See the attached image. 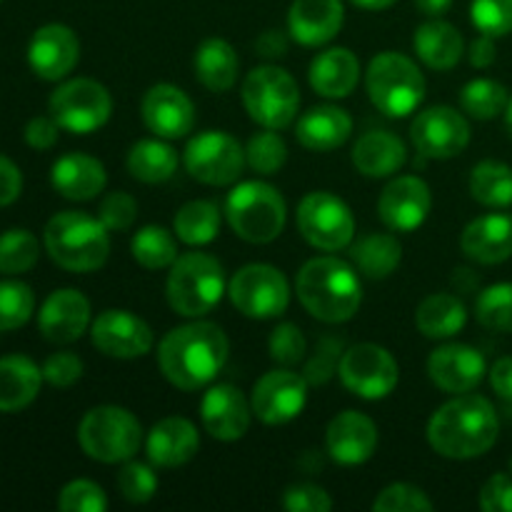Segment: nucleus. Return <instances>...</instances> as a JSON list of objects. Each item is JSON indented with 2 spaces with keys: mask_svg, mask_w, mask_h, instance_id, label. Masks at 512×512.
<instances>
[{
  "mask_svg": "<svg viewBox=\"0 0 512 512\" xmlns=\"http://www.w3.org/2000/svg\"><path fill=\"white\" fill-rule=\"evenodd\" d=\"M43 378L53 388H70L83 378V360L75 353H55L43 363Z\"/></svg>",
  "mask_w": 512,
  "mask_h": 512,
  "instance_id": "53",
  "label": "nucleus"
},
{
  "mask_svg": "<svg viewBox=\"0 0 512 512\" xmlns=\"http://www.w3.org/2000/svg\"><path fill=\"white\" fill-rule=\"evenodd\" d=\"M508 100V88L503 83H498V80L490 78L470 80L463 88V93H460L463 110L470 118L478 120H493L498 115H503L505 108H508Z\"/></svg>",
  "mask_w": 512,
  "mask_h": 512,
  "instance_id": "41",
  "label": "nucleus"
},
{
  "mask_svg": "<svg viewBox=\"0 0 512 512\" xmlns=\"http://www.w3.org/2000/svg\"><path fill=\"white\" fill-rule=\"evenodd\" d=\"M43 368L25 355H5L0 358V413L25 410L40 393Z\"/></svg>",
  "mask_w": 512,
  "mask_h": 512,
  "instance_id": "32",
  "label": "nucleus"
},
{
  "mask_svg": "<svg viewBox=\"0 0 512 512\" xmlns=\"http://www.w3.org/2000/svg\"><path fill=\"white\" fill-rule=\"evenodd\" d=\"M325 445L335 463L363 465L373 458L378 448V428L368 415L358 410H345L330 420L325 430Z\"/></svg>",
  "mask_w": 512,
  "mask_h": 512,
  "instance_id": "24",
  "label": "nucleus"
},
{
  "mask_svg": "<svg viewBox=\"0 0 512 512\" xmlns=\"http://www.w3.org/2000/svg\"><path fill=\"white\" fill-rule=\"evenodd\" d=\"M200 418H203L205 430H208L215 440L235 443V440H240L248 433L253 408H250V400L245 398L243 390L235 388V385L220 383L213 385V388L203 395Z\"/></svg>",
  "mask_w": 512,
  "mask_h": 512,
  "instance_id": "21",
  "label": "nucleus"
},
{
  "mask_svg": "<svg viewBox=\"0 0 512 512\" xmlns=\"http://www.w3.org/2000/svg\"><path fill=\"white\" fill-rule=\"evenodd\" d=\"M255 50L263 55L265 60H278L288 55V35L283 30H265L258 40H255Z\"/></svg>",
  "mask_w": 512,
  "mask_h": 512,
  "instance_id": "58",
  "label": "nucleus"
},
{
  "mask_svg": "<svg viewBox=\"0 0 512 512\" xmlns=\"http://www.w3.org/2000/svg\"><path fill=\"white\" fill-rule=\"evenodd\" d=\"M415 53L428 68L453 70L465 53V40L455 25L433 18L415 30Z\"/></svg>",
  "mask_w": 512,
  "mask_h": 512,
  "instance_id": "33",
  "label": "nucleus"
},
{
  "mask_svg": "<svg viewBox=\"0 0 512 512\" xmlns=\"http://www.w3.org/2000/svg\"><path fill=\"white\" fill-rule=\"evenodd\" d=\"M470 193L488 208H510L512 168L500 160H483L470 173Z\"/></svg>",
  "mask_w": 512,
  "mask_h": 512,
  "instance_id": "39",
  "label": "nucleus"
},
{
  "mask_svg": "<svg viewBox=\"0 0 512 512\" xmlns=\"http://www.w3.org/2000/svg\"><path fill=\"white\" fill-rule=\"evenodd\" d=\"M23 190V173L10 158L0 155V208L15 203Z\"/></svg>",
  "mask_w": 512,
  "mask_h": 512,
  "instance_id": "57",
  "label": "nucleus"
},
{
  "mask_svg": "<svg viewBox=\"0 0 512 512\" xmlns=\"http://www.w3.org/2000/svg\"><path fill=\"white\" fill-rule=\"evenodd\" d=\"M370 100L388 118H405L425 98V78L418 65L403 53H380L370 60L365 73Z\"/></svg>",
  "mask_w": 512,
  "mask_h": 512,
  "instance_id": "7",
  "label": "nucleus"
},
{
  "mask_svg": "<svg viewBox=\"0 0 512 512\" xmlns=\"http://www.w3.org/2000/svg\"><path fill=\"white\" fill-rule=\"evenodd\" d=\"M230 343L223 328L205 320L173 328L158 345V365L170 385L193 393L218 378L228 363Z\"/></svg>",
  "mask_w": 512,
  "mask_h": 512,
  "instance_id": "1",
  "label": "nucleus"
},
{
  "mask_svg": "<svg viewBox=\"0 0 512 512\" xmlns=\"http://www.w3.org/2000/svg\"><path fill=\"white\" fill-rule=\"evenodd\" d=\"M485 358L480 350L463 343H448L433 350L428 358V375L443 393L463 395L473 393L483 383Z\"/></svg>",
  "mask_w": 512,
  "mask_h": 512,
  "instance_id": "20",
  "label": "nucleus"
},
{
  "mask_svg": "<svg viewBox=\"0 0 512 512\" xmlns=\"http://www.w3.org/2000/svg\"><path fill=\"white\" fill-rule=\"evenodd\" d=\"M350 258H353V263L358 265V270L365 278L383 280L395 273L400 258H403V248H400L395 235L370 233L350 248Z\"/></svg>",
  "mask_w": 512,
  "mask_h": 512,
  "instance_id": "36",
  "label": "nucleus"
},
{
  "mask_svg": "<svg viewBox=\"0 0 512 512\" xmlns=\"http://www.w3.org/2000/svg\"><path fill=\"white\" fill-rule=\"evenodd\" d=\"M110 230L103 220L83 213L65 210L53 215L45 225V250L63 270L70 273H93L103 268L110 255Z\"/></svg>",
  "mask_w": 512,
  "mask_h": 512,
  "instance_id": "4",
  "label": "nucleus"
},
{
  "mask_svg": "<svg viewBox=\"0 0 512 512\" xmlns=\"http://www.w3.org/2000/svg\"><path fill=\"white\" fill-rule=\"evenodd\" d=\"M48 108L60 128L75 135H88L108 123L113 113V98L98 80L73 78L58 85V90L50 95Z\"/></svg>",
  "mask_w": 512,
  "mask_h": 512,
  "instance_id": "10",
  "label": "nucleus"
},
{
  "mask_svg": "<svg viewBox=\"0 0 512 512\" xmlns=\"http://www.w3.org/2000/svg\"><path fill=\"white\" fill-rule=\"evenodd\" d=\"M225 218L233 233L245 243L265 245L283 233L288 208L280 190H275L273 185L263 180H245L228 193Z\"/></svg>",
  "mask_w": 512,
  "mask_h": 512,
  "instance_id": "5",
  "label": "nucleus"
},
{
  "mask_svg": "<svg viewBox=\"0 0 512 512\" xmlns=\"http://www.w3.org/2000/svg\"><path fill=\"white\" fill-rule=\"evenodd\" d=\"M500 420L493 403L483 395L463 393L433 413L428 423V443L448 460L480 458L495 445Z\"/></svg>",
  "mask_w": 512,
  "mask_h": 512,
  "instance_id": "2",
  "label": "nucleus"
},
{
  "mask_svg": "<svg viewBox=\"0 0 512 512\" xmlns=\"http://www.w3.org/2000/svg\"><path fill=\"white\" fill-rule=\"evenodd\" d=\"M415 5H418L420 13L428 15V18H440L443 13H448L453 0H415Z\"/></svg>",
  "mask_w": 512,
  "mask_h": 512,
  "instance_id": "61",
  "label": "nucleus"
},
{
  "mask_svg": "<svg viewBox=\"0 0 512 512\" xmlns=\"http://www.w3.org/2000/svg\"><path fill=\"white\" fill-rule=\"evenodd\" d=\"M470 18L483 35L503 38L512 33V0H473Z\"/></svg>",
  "mask_w": 512,
  "mask_h": 512,
  "instance_id": "47",
  "label": "nucleus"
},
{
  "mask_svg": "<svg viewBox=\"0 0 512 512\" xmlns=\"http://www.w3.org/2000/svg\"><path fill=\"white\" fill-rule=\"evenodd\" d=\"M58 508L63 512H105L108 510V495L103 488L90 480H73L60 490Z\"/></svg>",
  "mask_w": 512,
  "mask_h": 512,
  "instance_id": "49",
  "label": "nucleus"
},
{
  "mask_svg": "<svg viewBox=\"0 0 512 512\" xmlns=\"http://www.w3.org/2000/svg\"><path fill=\"white\" fill-rule=\"evenodd\" d=\"M60 130L63 128L55 123L53 115H50V118L48 115H38V118H33L25 125V143L33 150H50L58 143Z\"/></svg>",
  "mask_w": 512,
  "mask_h": 512,
  "instance_id": "56",
  "label": "nucleus"
},
{
  "mask_svg": "<svg viewBox=\"0 0 512 512\" xmlns=\"http://www.w3.org/2000/svg\"><path fill=\"white\" fill-rule=\"evenodd\" d=\"M295 290L303 308L313 318L330 325L350 320L363 303V285L358 273L353 265L333 255L308 260L295 278Z\"/></svg>",
  "mask_w": 512,
  "mask_h": 512,
  "instance_id": "3",
  "label": "nucleus"
},
{
  "mask_svg": "<svg viewBox=\"0 0 512 512\" xmlns=\"http://www.w3.org/2000/svg\"><path fill=\"white\" fill-rule=\"evenodd\" d=\"M468 58L473 68H490V65L495 63V58H498L495 38H490V35H480V38H475L473 43H470Z\"/></svg>",
  "mask_w": 512,
  "mask_h": 512,
  "instance_id": "60",
  "label": "nucleus"
},
{
  "mask_svg": "<svg viewBox=\"0 0 512 512\" xmlns=\"http://www.w3.org/2000/svg\"><path fill=\"white\" fill-rule=\"evenodd\" d=\"M35 308L30 285L20 280H0V333L23 328Z\"/></svg>",
  "mask_w": 512,
  "mask_h": 512,
  "instance_id": "44",
  "label": "nucleus"
},
{
  "mask_svg": "<svg viewBox=\"0 0 512 512\" xmlns=\"http://www.w3.org/2000/svg\"><path fill=\"white\" fill-rule=\"evenodd\" d=\"M338 348H340V340H328V338L318 345V355H315V358L308 363V368H305V380H308V383L313 385L328 383L330 375L335 373V363H338Z\"/></svg>",
  "mask_w": 512,
  "mask_h": 512,
  "instance_id": "55",
  "label": "nucleus"
},
{
  "mask_svg": "<svg viewBox=\"0 0 512 512\" xmlns=\"http://www.w3.org/2000/svg\"><path fill=\"white\" fill-rule=\"evenodd\" d=\"M130 253L145 270H165L178 258V243L163 225H145L130 240Z\"/></svg>",
  "mask_w": 512,
  "mask_h": 512,
  "instance_id": "40",
  "label": "nucleus"
},
{
  "mask_svg": "<svg viewBox=\"0 0 512 512\" xmlns=\"http://www.w3.org/2000/svg\"><path fill=\"white\" fill-rule=\"evenodd\" d=\"M310 85L323 98H348L360 80V60L348 48H328L310 63Z\"/></svg>",
  "mask_w": 512,
  "mask_h": 512,
  "instance_id": "30",
  "label": "nucleus"
},
{
  "mask_svg": "<svg viewBox=\"0 0 512 512\" xmlns=\"http://www.w3.org/2000/svg\"><path fill=\"white\" fill-rule=\"evenodd\" d=\"M200 435L188 418H165L153 425L145 440L148 460L155 468H180L198 455Z\"/></svg>",
  "mask_w": 512,
  "mask_h": 512,
  "instance_id": "26",
  "label": "nucleus"
},
{
  "mask_svg": "<svg viewBox=\"0 0 512 512\" xmlns=\"http://www.w3.org/2000/svg\"><path fill=\"white\" fill-rule=\"evenodd\" d=\"M375 512H430L433 500L410 483H393L375 498Z\"/></svg>",
  "mask_w": 512,
  "mask_h": 512,
  "instance_id": "48",
  "label": "nucleus"
},
{
  "mask_svg": "<svg viewBox=\"0 0 512 512\" xmlns=\"http://www.w3.org/2000/svg\"><path fill=\"white\" fill-rule=\"evenodd\" d=\"M190 178L203 185H233L243 175L248 158L238 140L223 130H205L190 138L183 153Z\"/></svg>",
  "mask_w": 512,
  "mask_h": 512,
  "instance_id": "11",
  "label": "nucleus"
},
{
  "mask_svg": "<svg viewBox=\"0 0 512 512\" xmlns=\"http://www.w3.org/2000/svg\"><path fill=\"white\" fill-rule=\"evenodd\" d=\"M285 510L290 512H328L333 510V498L318 485H290L283 495Z\"/></svg>",
  "mask_w": 512,
  "mask_h": 512,
  "instance_id": "52",
  "label": "nucleus"
},
{
  "mask_svg": "<svg viewBox=\"0 0 512 512\" xmlns=\"http://www.w3.org/2000/svg\"><path fill=\"white\" fill-rule=\"evenodd\" d=\"M143 120L150 133L163 140H178L193 130L195 105L188 95L170 83H158L145 93Z\"/></svg>",
  "mask_w": 512,
  "mask_h": 512,
  "instance_id": "22",
  "label": "nucleus"
},
{
  "mask_svg": "<svg viewBox=\"0 0 512 512\" xmlns=\"http://www.w3.org/2000/svg\"><path fill=\"white\" fill-rule=\"evenodd\" d=\"M243 105L250 118L263 128L285 130L293 125L300 108L298 83L278 65H260L245 78Z\"/></svg>",
  "mask_w": 512,
  "mask_h": 512,
  "instance_id": "9",
  "label": "nucleus"
},
{
  "mask_svg": "<svg viewBox=\"0 0 512 512\" xmlns=\"http://www.w3.org/2000/svg\"><path fill=\"white\" fill-rule=\"evenodd\" d=\"M245 158L248 165L260 175H275L288 160V145L280 138L278 130L265 128L263 133H255L248 140V148H245Z\"/></svg>",
  "mask_w": 512,
  "mask_h": 512,
  "instance_id": "45",
  "label": "nucleus"
},
{
  "mask_svg": "<svg viewBox=\"0 0 512 512\" xmlns=\"http://www.w3.org/2000/svg\"><path fill=\"white\" fill-rule=\"evenodd\" d=\"M178 168V153L163 140H138L128 153V170L140 183H165Z\"/></svg>",
  "mask_w": 512,
  "mask_h": 512,
  "instance_id": "37",
  "label": "nucleus"
},
{
  "mask_svg": "<svg viewBox=\"0 0 512 512\" xmlns=\"http://www.w3.org/2000/svg\"><path fill=\"white\" fill-rule=\"evenodd\" d=\"M170 308L183 318L208 315L225 295L223 265L208 253H183L170 265L165 283Z\"/></svg>",
  "mask_w": 512,
  "mask_h": 512,
  "instance_id": "6",
  "label": "nucleus"
},
{
  "mask_svg": "<svg viewBox=\"0 0 512 512\" xmlns=\"http://www.w3.org/2000/svg\"><path fill=\"white\" fill-rule=\"evenodd\" d=\"M480 508L485 512H512V478L505 473L493 475L480 490Z\"/></svg>",
  "mask_w": 512,
  "mask_h": 512,
  "instance_id": "54",
  "label": "nucleus"
},
{
  "mask_svg": "<svg viewBox=\"0 0 512 512\" xmlns=\"http://www.w3.org/2000/svg\"><path fill=\"white\" fill-rule=\"evenodd\" d=\"M410 138L423 158L448 160L468 148L470 125L465 115L450 105H433L413 120Z\"/></svg>",
  "mask_w": 512,
  "mask_h": 512,
  "instance_id": "15",
  "label": "nucleus"
},
{
  "mask_svg": "<svg viewBox=\"0 0 512 512\" xmlns=\"http://www.w3.org/2000/svg\"><path fill=\"white\" fill-rule=\"evenodd\" d=\"M490 385L503 400L512 403V355H505L490 368Z\"/></svg>",
  "mask_w": 512,
  "mask_h": 512,
  "instance_id": "59",
  "label": "nucleus"
},
{
  "mask_svg": "<svg viewBox=\"0 0 512 512\" xmlns=\"http://www.w3.org/2000/svg\"><path fill=\"white\" fill-rule=\"evenodd\" d=\"M90 340L108 358L135 360L153 350L155 335L150 325L130 310H103L90 323Z\"/></svg>",
  "mask_w": 512,
  "mask_h": 512,
  "instance_id": "17",
  "label": "nucleus"
},
{
  "mask_svg": "<svg viewBox=\"0 0 512 512\" xmlns=\"http://www.w3.org/2000/svg\"><path fill=\"white\" fill-rule=\"evenodd\" d=\"M460 248L480 265H498L512 255V218L490 213L475 218L460 235Z\"/></svg>",
  "mask_w": 512,
  "mask_h": 512,
  "instance_id": "27",
  "label": "nucleus"
},
{
  "mask_svg": "<svg viewBox=\"0 0 512 512\" xmlns=\"http://www.w3.org/2000/svg\"><path fill=\"white\" fill-rule=\"evenodd\" d=\"M308 403V380L290 368L265 373L255 383L250 395V408L265 425H285L298 418Z\"/></svg>",
  "mask_w": 512,
  "mask_h": 512,
  "instance_id": "16",
  "label": "nucleus"
},
{
  "mask_svg": "<svg viewBox=\"0 0 512 512\" xmlns=\"http://www.w3.org/2000/svg\"><path fill=\"white\" fill-rule=\"evenodd\" d=\"M298 230L313 248L338 253L355 238V220L348 205L333 193H308L298 205Z\"/></svg>",
  "mask_w": 512,
  "mask_h": 512,
  "instance_id": "13",
  "label": "nucleus"
},
{
  "mask_svg": "<svg viewBox=\"0 0 512 512\" xmlns=\"http://www.w3.org/2000/svg\"><path fill=\"white\" fill-rule=\"evenodd\" d=\"M475 318L490 333H512V283L485 288L475 300Z\"/></svg>",
  "mask_w": 512,
  "mask_h": 512,
  "instance_id": "43",
  "label": "nucleus"
},
{
  "mask_svg": "<svg viewBox=\"0 0 512 512\" xmlns=\"http://www.w3.org/2000/svg\"><path fill=\"white\" fill-rule=\"evenodd\" d=\"M338 375L345 388L363 400H383L395 390L400 380L393 355L375 343L353 345L343 353Z\"/></svg>",
  "mask_w": 512,
  "mask_h": 512,
  "instance_id": "14",
  "label": "nucleus"
},
{
  "mask_svg": "<svg viewBox=\"0 0 512 512\" xmlns=\"http://www.w3.org/2000/svg\"><path fill=\"white\" fill-rule=\"evenodd\" d=\"M408 160L405 143L390 130H370L353 148V165L365 178H390Z\"/></svg>",
  "mask_w": 512,
  "mask_h": 512,
  "instance_id": "31",
  "label": "nucleus"
},
{
  "mask_svg": "<svg viewBox=\"0 0 512 512\" xmlns=\"http://www.w3.org/2000/svg\"><path fill=\"white\" fill-rule=\"evenodd\" d=\"M353 5H358V8L363 10H388L390 5H395L398 0H350Z\"/></svg>",
  "mask_w": 512,
  "mask_h": 512,
  "instance_id": "62",
  "label": "nucleus"
},
{
  "mask_svg": "<svg viewBox=\"0 0 512 512\" xmlns=\"http://www.w3.org/2000/svg\"><path fill=\"white\" fill-rule=\"evenodd\" d=\"M80 60V40L68 25L48 23L38 28L28 45V65L38 78L63 80Z\"/></svg>",
  "mask_w": 512,
  "mask_h": 512,
  "instance_id": "19",
  "label": "nucleus"
},
{
  "mask_svg": "<svg viewBox=\"0 0 512 512\" xmlns=\"http://www.w3.org/2000/svg\"><path fill=\"white\" fill-rule=\"evenodd\" d=\"M50 183L63 198L80 203V200H93L103 193L108 173H105V165L93 155L68 153L53 163Z\"/></svg>",
  "mask_w": 512,
  "mask_h": 512,
  "instance_id": "28",
  "label": "nucleus"
},
{
  "mask_svg": "<svg viewBox=\"0 0 512 512\" xmlns=\"http://www.w3.org/2000/svg\"><path fill=\"white\" fill-rule=\"evenodd\" d=\"M430 208H433V195L428 183L418 175H400L390 180L378 200L380 220L393 233H413L425 223Z\"/></svg>",
  "mask_w": 512,
  "mask_h": 512,
  "instance_id": "18",
  "label": "nucleus"
},
{
  "mask_svg": "<svg viewBox=\"0 0 512 512\" xmlns=\"http://www.w3.org/2000/svg\"><path fill=\"white\" fill-rule=\"evenodd\" d=\"M353 133V118L348 110L338 105H318L308 113L300 115L295 138L303 148L315 150V153H330V150L345 145V140Z\"/></svg>",
  "mask_w": 512,
  "mask_h": 512,
  "instance_id": "29",
  "label": "nucleus"
},
{
  "mask_svg": "<svg viewBox=\"0 0 512 512\" xmlns=\"http://www.w3.org/2000/svg\"><path fill=\"white\" fill-rule=\"evenodd\" d=\"M40 258V243L30 230L13 228L0 235V273L20 275L35 268Z\"/></svg>",
  "mask_w": 512,
  "mask_h": 512,
  "instance_id": "42",
  "label": "nucleus"
},
{
  "mask_svg": "<svg viewBox=\"0 0 512 512\" xmlns=\"http://www.w3.org/2000/svg\"><path fill=\"white\" fill-rule=\"evenodd\" d=\"M505 128H508V133H510V138H512V95H510V100H508V108H505Z\"/></svg>",
  "mask_w": 512,
  "mask_h": 512,
  "instance_id": "63",
  "label": "nucleus"
},
{
  "mask_svg": "<svg viewBox=\"0 0 512 512\" xmlns=\"http://www.w3.org/2000/svg\"><path fill=\"white\" fill-rule=\"evenodd\" d=\"M115 488H118V493L123 495L128 503L143 505L148 503V500H153V495L158 493V475L153 473L150 465L125 460L118 478H115Z\"/></svg>",
  "mask_w": 512,
  "mask_h": 512,
  "instance_id": "46",
  "label": "nucleus"
},
{
  "mask_svg": "<svg viewBox=\"0 0 512 512\" xmlns=\"http://www.w3.org/2000/svg\"><path fill=\"white\" fill-rule=\"evenodd\" d=\"M78 443L88 458L115 465L133 460L143 443L140 420L118 405H100L85 413L78 428Z\"/></svg>",
  "mask_w": 512,
  "mask_h": 512,
  "instance_id": "8",
  "label": "nucleus"
},
{
  "mask_svg": "<svg viewBox=\"0 0 512 512\" xmlns=\"http://www.w3.org/2000/svg\"><path fill=\"white\" fill-rule=\"evenodd\" d=\"M465 323H468V310L463 300L453 293L428 295L415 310V325L425 338H453L465 328Z\"/></svg>",
  "mask_w": 512,
  "mask_h": 512,
  "instance_id": "35",
  "label": "nucleus"
},
{
  "mask_svg": "<svg viewBox=\"0 0 512 512\" xmlns=\"http://www.w3.org/2000/svg\"><path fill=\"white\" fill-rule=\"evenodd\" d=\"M230 303L253 320L278 318L290 305V285L278 268L253 263L240 268L228 283Z\"/></svg>",
  "mask_w": 512,
  "mask_h": 512,
  "instance_id": "12",
  "label": "nucleus"
},
{
  "mask_svg": "<svg viewBox=\"0 0 512 512\" xmlns=\"http://www.w3.org/2000/svg\"><path fill=\"white\" fill-rule=\"evenodd\" d=\"M98 218L108 230H128L138 218V203L128 193H110L100 203Z\"/></svg>",
  "mask_w": 512,
  "mask_h": 512,
  "instance_id": "51",
  "label": "nucleus"
},
{
  "mask_svg": "<svg viewBox=\"0 0 512 512\" xmlns=\"http://www.w3.org/2000/svg\"><path fill=\"white\" fill-rule=\"evenodd\" d=\"M345 10L340 0H293L288 10V30L293 40L308 48L330 43L340 33Z\"/></svg>",
  "mask_w": 512,
  "mask_h": 512,
  "instance_id": "25",
  "label": "nucleus"
},
{
  "mask_svg": "<svg viewBox=\"0 0 512 512\" xmlns=\"http://www.w3.org/2000/svg\"><path fill=\"white\" fill-rule=\"evenodd\" d=\"M173 230L185 245H208L220 233V210L210 200H190L175 213Z\"/></svg>",
  "mask_w": 512,
  "mask_h": 512,
  "instance_id": "38",
  "label": "nucleus"
},
{
  "mask_svg": "<svg viewBox=\"0 0 512 512\" xmlns=\"http://www.w3.org/2000/svg\"><path fill=\"white\" fill-rule=\"evenodd\" d=\"M0 3H3V0H0Z\"/></svg>",
  "mask_w": 512,
  "mask_h": 512,
  "instance_id": "64",
  "label": "nucleus"
},
{
  "mask_svg": "<svg viewBox=\"0 0 512 512\" xmlns=\"http://www.w3.org/2000/svg\"><path fill=\"white\" fill-rule=\"evenodd\" d=\"M195 78L210 93H228L238 80L240 60L233 45L223 38H208L195 50Z\"/></svg>",
  "mask_w": 512,
  "mask_h": 512,
  "instance_id": "34",
  "label": "nucleus"
},
{
  "mask_svg": "<svg viewBox=\"0 0 512 512\" xmlns=\"http://www.w3.org/2000/svg\"><path fill=\"white\" fill-rule=\"evenodd\" d=\"M90 325V303L73 288L55 290L48 295L38 315V328L45 340L55 345L75 343Z\"/></svg>",
  "mask_w": 512,
  "mask_h": 512,
  "instance_id": "23",
  "label": "nucleus"
},
{
  "mask_svg": "<svg viewBox=\"0 0 512 512\" xmlns=\"http://www.w3.org/2000/svg\"><path fill=\"white\" fill-rule=\"evenodd\" d=\"M308 353V343H305V335L298 325L293 323H280L278 328L270 335V358L275 360L283 368L300 363Z\"/></svg>",
  "mask_w": 512,
  "mask_h": 512,
  "instance_id": "50",
  "label": "nucleus"
}]
</instances>
